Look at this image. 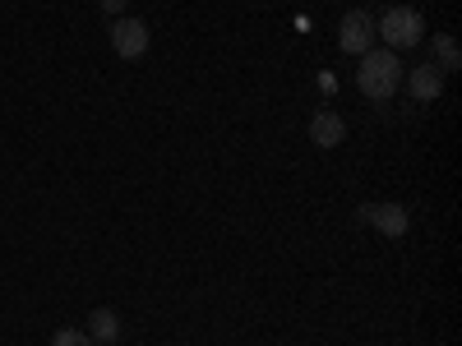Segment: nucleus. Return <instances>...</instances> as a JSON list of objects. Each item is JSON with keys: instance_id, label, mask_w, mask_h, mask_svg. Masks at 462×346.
Listing matches in <instances>:
<instances>
[{"instance_id": "7ed1b4c3", "label": "nucleus", "mask_w": 462, "mask_h": 346, "mask_svg": "<svg viewBox=\"0 0 462 346\" xmlns=\"http://www.w3.org/2000/svg\"><path fill=\"white\" fill-rule=\"evenodd\" d=\"M106 37H111V51L121 56V60H139V56H148V42H152L148 23H143V19H134V14L111 19Z\"/></svg>"}, {"instance_id": "20e7f679", "label": "nucleus", "mask_w": 462, "mask_h": 346, "mask_svg": "<svg viewBox=\"0 0 462 346\" xmlns=\"http://www.w3.org/2000/svg\"><path fill=\"white\" fill-rule=\"evenodd\" d=\"M337 47L346 56H365L374 47V14L370 10H346L337 23Z\"/></svg>"}, {"instance_id": "ddd939ff", "label": "nucleus", "mask_w": 462, "mask_h": 346, "mask_svg": "<svg viewBox=\"0 0 462 346\" xmlns=\"http://www.w3.org/2000/svg\"><path fill=\"white\" fill-rule=\"evenodd\" d=\"M97 346H116V341H97Z\"/></svg>"}, {"instance_id": "f257e3e1", "label": "nucleus", "mask_w": 462, "mask_h": 346, "mask_svg": "<svg viewBox=\"0 0 462 346\" xmlns=\"http://www.w3.org/2000/svg\"><path fill=\"white\" fill-rule=\"evenodd\" d=\"M402 84V65H398V51L389 47H370L356 65V88L370 97V102H389Z\"/></svg>"}, {"instance_id": "423d86ee", "label": "nucleus", "mask_w": 462, "mask_h": 346, "mask_svg": "<svg viewBox=\"0 0 462 346\" xmlns=\"http://www.w3.org/2000/svg\"><path fill=\"white\" fill-rule=\"evenodd\" d=\"M407 93L416 97V102H439L444 97V69L430 60V65H416V69H407Z\"/></svg>"}, {"instance_id": "0eeeda50", "label": "nucleus", "mask_w": 462, "mask_h": 346, "mask_svg": "<svg viewBox=\"0 0 462 346\" xmlns=\"http://www.w3.org/2000/svg\"><path fill=\"white\" fill-rule=\"evenodd\" d=\"M342 139H346V121H342L337 111H315V115H310V143H315V148L328 152V148H337Z\"/></svg>"}, {"instance_id": "9d476101", "label": "nucleus", "mask_w": 462, "mask_h": 346, "mask_svg": "<svg viewBox=\"0 0 462 346\" xmlns=\"http://www.w3.org/2000/svg\"><path fill=\"white\" fill-rule=\"evenodd\" d=\"M51 346H93V337H88L84 328H60V332L51 337Z\"/></svg>"}, {"instance_id": "9b49d317", "label": "nucleus", "mask_w": 462, "mask_h": 346, "mask_svg": "<svg viewBox=\"0 0 462 346\" xmlns=\"http://www.w3.org/2000/svg\"><path fill=\"white\" fill-rule=\"evenodd\" d=\"M125 5H130V0H102V14H111V19H121V14H125Z\"/></svg>"}, {"instance_id": "6e6552de", "label": "nucleus", "mask_w": 462, "mask_h": 346, "mask_svg": "<svg viewBox=\"0 0 462 346\" xmlns=\"http://www.w3.org/2000/svg\"><path fill=\"white\" fill-rule=\"evenodd\" d=\"M430 51H435V65H439L444 74H457V69H462V47H457L453 32H435V37H430Z\"/></svg>"}, {"instance_id": "39448f33", "label": "nucleus", "mask_w": 462, "mask_h": 346, "mask_svg": "<svg viewBox=\"0 0 462 346\" xmlns=\"http://www.w3.org/2000/svg\"><path fill=\"white\" fill-rule=\"evenodd\" d=\"M356 222L374 226L379 236L398 241V236H407V226H411V213H407L402 204H361V208H356Z\"/></svg>"}, {"instance_id": "f03ea898", "label": "nucleus", "mask_w": 462, "mask_h": 346, "mask_svg": "<svg viewBox=\"0 0 462 346\" xmlns=\"http://www.w3.org/2000/svg\"><path fill=\"white\" fill-rule=\"evenodd\" d=\"M374 37H383L389 51H411L426 42V14L411 5H393V10H383V19H374Z\"/></svg>"}, {"instance_id": "1a4fd4ad", "label": "nucleus", "mask_w": 462, "mask_h": 346, "mask_svg": "<svg viewBox=\"0 0 462 346\" xmlns=\"http://www.w3.org/2000/svg\"><path fill=\"white\" fill-rule=\"evenodd\" d=\"M88 337L93 341H116L121 337V314L116 310H93L88 314Z\"/></svg>"}, {"instance_id": "f8f14e48", "label": "nucleus", "mask_w": 462, "mask_h": 346, "mask_svg": "<svg viewBox=\"0 0 462 346\" xmlns=\"http://www.w3.org/2000/svg\"><path fill=\"white\" fill-rule=\"evenodd\" d=\"M319 88H324V93H337V79H333V74H328V69L319 74Z\"/></svg>"}]
</instances>
